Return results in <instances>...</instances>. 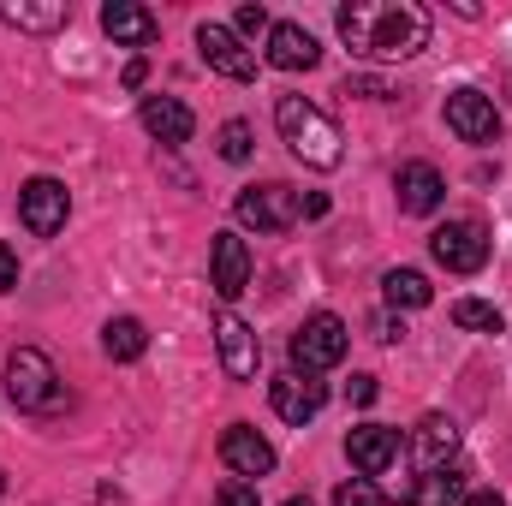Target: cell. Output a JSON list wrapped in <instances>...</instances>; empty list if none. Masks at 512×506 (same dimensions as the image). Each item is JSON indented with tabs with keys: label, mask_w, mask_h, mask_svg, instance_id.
<instances>
[{
	"label": "cell",
	"mask_w": 512,
	"mask_h": 506,
	"mask_svg": "<svg viewBox=\"0 0 512 506\" xmlns=\"http://www.w3.org/2000/svg\"><path fill=\"white\" fill-rule=\"evenodd\" d=\"M316 60H322V48H316V36H310L304 24H292V18L268 24V66H280V72H310Z\"/></svg>",
	"instance_id": "15"
},
{
	"label": "cell",
	"mask_w": 512,
	"mask_h": 506,
	"mask_svg": "<svg viewBox=\"0 0 512 506\" xmlns=\"http://www.w3.org/2000/svg\"><path fill=\"white\" fill-rule=\"evenodd\" d=\"M262 30H268V12H262V6H239V12H233V36H239V42H245V36H262Z\"/></svg>",
	"instance_id": "28"
},
{
	"label": "cell",
	"mask_w": 512,
	"mask_h": 506,
	"mask_svg": "<svg viewBox=\"0 0 512 506\" xmlns=\"http://www.w3.org/2000/svg\"><path fill=\"white\" fill-rule=\"evenodd\" d=\"M239 221L256 233H286L298 221V191L292 185H245L239 191Z\"/></svg>",
	"instance_id": "7"
},
{
	"label": "cell",
	"mask_w": 512,
	"mask_h": 506,
	"mask_svg": "<svg viewBox=\"0 0 512 506\" xmlns=\"http://www.w3.org/2000/svg\"><path fill=\"white\" fill-rule=\"evenodd\" d=\"M346 453H352V465H358L364 477H382L387 465L399 459V429H387V423H358V429L346 435Z\"/></svg>",
	"instance_id": "16"
},
{
	"label": "cell",
	"mask_w": 512,
	"mask_h": 506,
	"mask_svg": "<svg viewBox=\"0 0 512 506\" xmlns=\"http://www.w3.org/2000/svg\"><path fill=\"white\" fill-rule=\"evenodd\" d=\"M143 78H149V66H143V60H131V66H126V90H137Z\"/></svg>",
	"instance_id": "34"
},
{
	"label": "cell",
	"mask_w": 512,
	"mask_h": 506,
	"mask_svg": "<svg viewBox=\"0 0 512 506\" xmlns=\"http://www.w3.org/2000/svg\"><path fill=\"white\" fill-rule=\"evenodd\" d=\"M382 292L393 310H423L429 298H435V286H429V274H417V268H387L382 274Z\"/></svg>",
	"instance_id": "22"
},
{
	"label": "cell",
	"mask_w": 512,
	"mask_h": 506,
	"mask_svg": "<svg viewBox=\"0 0 512 506\" xmlns=\"http://www.w3.org/2000/svg\"><path fill=\"white\" fill-rule=\"evenodd\" d=\"M447 131L459 143H495L501 137V114H495V102L483 90H453L447 96Z\"/></svg>",
	"instance_id": "10"
},
{
	"label": "cell",
	"mask_w": 512,
	"mask_h": 506,
	"mask_svg": "<svg viewBox=\"0 0 512 506\" xmlns=\"http://www.w3.org/2000/svg\"><path fill=\"white\" fill-rule=\"evenodd\" d=\"M274 126H280V137H286V149L304 161V167H316V173H328V167H340V126L316 108V102H304V96H280L274 102Z\"/></svg>",
	"instance_id": "2"
},
{
	"label": "cell",
	"mask_w": 512,
	"mask_h": 506,
	"mask_svg": "<svg viewBox=\"0 0 512 506\" xmlns=\"http://www.w3.org/2000/svg\"><path fill=\"white\" fill-rule=\"evenodd\" d=\"M197 54H203L209 72H221V78H233V84H251L256 78V54L227 30V24H197Z\"/></svg>",
	"instance_id": "8"
},
{
	"label": "cell",
	"mask_w": 512,
	"mask_h": 506,
	"mask_svg": "<svg viewBox=\"0 0 512 506\" xmlns=\"http://www.w3.org/2000/svg\"><path fill=\"white\" fill-rule=\"evenodd\" d=\"M429 256L447 268V274H477L489 262V233L483 221H441L429 233Z\"/></svg>",
	"instance_id": "5"
},
{
	"label": "cell",
	"mask_w": 512,
	"mask_h": 506,
	"mask_svg": "<svg viewBox=\"0 0 512 506\" xmlns=\"http://www.w3.org/2000/svg\"><path fill=\"white\" fill-rule=\"evenodd\" d=\"M0 495H6V471H0Z\"/></svg>",
	"instance_id": "37"
},
{
	"label": "cell",
	"mask_w": 512,
	"mask_h": 506,
	"mask_svg": "<svg viewBox=\"0 0 512 506\" xmlns=\"http://www.w3.org/2000/svg\"><path fill=\"white\" fill-rule=\"evenodd\" d=\"M215 506H256V483H245V477L221 483V489H215Z\"/></svg>",
	"instance_id": "27"
},
{
	"label": "cell",
	"mask_w": 512,
	"mask_h": 506,
	"mask_svg": "<svg viewBox=\"0 0 512 506\" xmlns=\"http://www.w3.org/2000/svg\"><path fill=\"white\" fill-rule=\"evenodd\" d=\"M334 506H393V501H387L370 477H352V483H340V489H334Z\"/></svg>",
	"instance_id": "25"
},
{
	"label": "cell",
	"mask_w": 512,
	"mask_h": 506,
	"mask_svg": "<svg viewBox=\"0 0 512 506\" xmlns=\"http://www.w3.org/2000/svg\"><path fill=\"white\" fill-rule=\"evenodd\" d=\"M393 191H399V209H405V215H435L441 197H447V179H441L429 161H405V167L393 173Z\"/></svg>",
	"instance_id": "14"
},
{
	"label": "cell",
	"mask_w": 512,
	"mask_h": 506,
	"mask_svg": "<svg viewBox=\"0 0 512 506\" xmlns=\"http://www.w3.org/2000/svg\"><path fill=\"white\" fill-rule=\"evenodd\" d=\"M12 286H18V256L0 245V292H12Z\"/></svg>",
	"instance_id": "32"
},
{
	"label": "cell",
	"mask_w": 512,
	"mask_h": 506,
	"mask_svg": "<svg viewBox=\"0 0 512 506\" xmlns=\"http://www.w3.org/2000/svg\"><path fill=\"white\" fill-rule=\"evenodd\" d=\"M334 24L358 60H411L429 48V12L417 0H352Z\"/></svg>",
	"instance_id": "1"
},
{
	"label": "cell",
	"mask_w": 512,
	"mask_h": 506,
	"mask_svg": "<svg viewBox=\"0 0 512 506\" xmlns=\"http://www.w3.org/2000/svg\"><path fill=\"white\" fill-rule=\"evenodd\" d=\"M399 334H405V328H399L393 316H382V322H376V340H399Z\"/></svg>",
	"instance_id": "35"
},
{
	"label": "cell",
	"mask_w": 512,
	"mask_h": 506,
	"mask_svg": "<svg viewBox=\"0 0 512 506\" xmlns=\"http://www.w3.org/2000/svg\"><path fill=\"white\" fill-rule=\"evenodd\" d=\"M251 126H245V120H227V126H221V155H227V161H251Z\"/></svg>",
	"instance_id": "26"
},
{
	"label": "cell",
	"mask_w": 512,
	"mask_h": 506,
	"mask_svg": "<svg viewBox=\"0 0 512 506\" xmlns=\"http://www.w3.org/2000/svg\"><path fill=\"white\" fill-rule=\"evenodd\" d=\"M453 322L471 328V334H501V328H507V316H501L495 304H483V298H459V304H453Z\"/></svg>",
	"instance_id": "24"
},
{
	"label": "cell",
	"mask_w": 512,
	"mask_h": 506,
	"mask_svg": "<svg viewBox=\"0 0 512 506\" xmlns=\"http://www.w3.org/2000/svg\"><path fill=\"white\" fill-rule=\"evenodd\" d=\"M143 131L155 137V143H167V149H179V143H191V131H197V120H191V108L179 102V96H143Z\"/></svg>",
	"instance_id": "17"
},
{
	"label": "cell",
	"mask_w": 512,
	"mask_h": 506,
	"mask_svg": "<svg viewBox=\"0 0 512 506\" xmlns=\"http://www.w3.org/2000/svg\"><path fill=\"white\" fill-rule=\"evenodd\" d=\"M6 393H12V405H18V411H54V405L66 399L54 358H48V352H36V346H18V352L6 358Z\"/></svg>",
	"instance_id": "3"
},
{
	"label": "cell",
	"mask_w": 512,
	"mask_h": 506,
	"mask_svg": "<svg viewBox=\"0 0 512 506\" xmlns=\"http://www.w3.org/2000/svg\"><path fill=\"white\" fill-rule=\"evenodd\" d=\"M346 393H352V405H370L382 387H376V376H352V387H346Z\"/></svg>",
	"instance_id": "30"
},
{
	"label": "cell",
	"mask_w": 512,
	"mask_h": 506,
	"mask_svg": "<svg viewBox=\"0 0 512 506\" xmlns=\"http://www.w3.org/2000/svg\"><path fill=\"white\" fill-rule=\"evenodd\" d=\"M280 506H310V501H304V495H292V501H280Z\"/></svg>",
	"instance_id": "36"
},
{
	"label": "cell",
	"mask_w": 512,
	"mask_h": 506,
	"mask_svg": "<svg viewBox=\"0 0 512 506\" xmlns=\"http://www.w3.org/2000/svg\"><path fill=\"white\" fill-rule=\"evenodd\" d=\"M102 352H108L114 364H137V358L149 352V328H143L137 316H114V322L102 328Z\"/></svg>",
	"instance_id": "21"
},
{
	"label": "cell",
	"mask_w": 512,
	"mask_h": 506,
	"mask_svg": "<svg viewBox=\"0 0 512 506\" xmlns=\"http://www.w3.org/2000/svg\"><path fill=\"white\" fill-rule=\"evenodd\" d=\"M209 286L233 304L245 286H251V251L239 233H215V251H209Z\"/></svg>",
	"instance_id": "12"
},
{
	"label": "cell",
	"mask_w": 512,
	"mask_h": 506,
	"mask_svg": "<svg viewBox=\"0 0 512 506\" xmlns=\"http://www.w3.org/2000/svg\"><path fill=\"white\" fill-rule=\"evenodd\" d=\"M411 453H417V465H423V471L453 465V453H459V423H453V417H441V411H429V417L417 423V435H411Z\"/></svg>",
	"instance_id": "20"
},
{
	"label": "cell",
	"mask_w": 512,
	"mask_h": 506,
	"mask_svg": "<svg viewBox=\"0 0 512 506\" xmlns=\"http://www.w3.org/2000/svg\"><path fill=\"white\" fill-rule=\"evenodd\" d=\"M340 358H346V322H340L334 310H316V316L292 334V370L322 376V370H334Z\"/></svg>",
	"instance_id": "4"
},
{
	"label": "cell",
	"mask_w": 512,
	"mask_h": 506,
	"mask_svg": "<svg viewBox=\"0 0 512 506\" xmlns=\"http://www.w3.org/2000/svg\"><path fill=\"white\" fill-rule=\"evenodd\" d=\"M465 465H435V471H417L411 489H405V506H459L465 501Z\"/></svg>",
	"instance_id": "19"
},
{
	"label": "cell",
	"mask_w": 512,
	"mask_h": 506,
	"mask_svg": "<svg viewBox=\"0 0 512 506\" xmlns=\"http://www.w3.org/2000/svg\"><path fill=\"white\" fill-rule=\"evenodd\" d=\"M66 215H72V197H66V185L60 179H30L24 191H18V221L36 233V239H54L60 227H66Z\"/></svg>",
	"instance_id": "6"
},
{
	"label": "cell",
	"mask_w": 512,
	"mask_h": 506,
	"mask_svg": "<svg viewBox=\"0 0 512 506\" xmlns=\"http://www.w3.org/2000/svg\"><path fill=\"white\" fill-rule=\"evenodd\" d=\"M102 30H108L120 48H149V42L161 36L155 12H149V6H131V0H108V6H102Z\"/></svg>",
	"instance_id": "18"
},
{
	"label": "cell",
	"mask_w": 512,
	"mask_h": 506,
	"mask_svg": "<svg viewBox=\"0 0 512 506\" xmlns=\"http://www.w3.org/2000/svg\"><path fill=\"white\" fill-rule=\"evenodd\" d=\"M459 506H507V495H501V489H465Z\"/></svg>",
	"instance_id": "31"
},
{
	"label": "cell",
	"mask_w": 512,
	"mask_h": 506,
	"mask_svg": "<svg viewBox=\"0 0 512 506\" xmlns=\"http://www.w3.org/2000/svg\"><path fill=\"white\" fill-rule=\"evenodd\" d=\"M346 96H370V102H387L382 78H346Z\"/></svg>",
	"instance_id": "29"
},
{
	"label": "cell",
	"mask_w": 512,
	"mask_h": 506,
	"mask_svg": "<svg viewBox=\"0 0 512 506\" xmlns=\"http://www.w3.org/2000/svg\"><path fill=\"white\" fill-rule=\"evenodd\" d=\"M298 215H310V221H316V215H328V197H322V191H310V197H298Z\"/></svg>",
	"instance_id": "33"
},
{
	"label": "cell",
	"mask_w": 512,
	"mask_h": 506,
	"mask_svg": "<svg viewBox=\"0 0 512 506\" xmlns=\"http://www.w3.org/2000/svg\"><path fill=\"white\" fill-rule=\"evenodd\" d=\"M215 346H221V370L227 381H256V364H262V340H256V328L245 316H221L215 322Z\"/></svg>",
	"instance_id": "9"
},
{
	"label": "cell",
	"mask_w": 512,
	"mask_h": 506,
	"mask_svg": "<svg viewBox=\"0 0 512 506\" xmlns=\"http://www.w3.org/2000/svg\"><path fill=\"white\" fill-rule=\"evenodd\" d=\"M221 459H227V471L245 477V483L274 471V447L256 435L251 423H227V435H221Z\"/></svg>",
	"instance_id": "13"
},
{
	"label": "cell",
	"mask_w": 512,
	"mask_h": 506,
	"mask_svg": "<svg viewBox=\"0 0 512 506\" xmlns=\"http://www.w3.org/2000/svg\"><path fill=\"white\" fill-rule=\"evenodd\" d=\"M268 399H274V411L286 417V423H310L316 411H322V399H328V387L316 376H304V370H286V376H274L268 381Z\"/></svg>",
	"instance_id": "11"
},
{
	"label": "cell",
	"mask_w": 512,
	"mask_h": 506,
	"mask_svg": "<svg viewBox=\"0 0 512 506\" xmlns=\"http://www.w3.org/2000/svg\"><path fill=\"white\" fill-rule=\"evenodd\" d=\"M0 18L18 24V30H60V24H66V6H60V0H42V6L18 0V6H0Z\"/></svg>",
	"instance_id": "23"
}]
</instances>
